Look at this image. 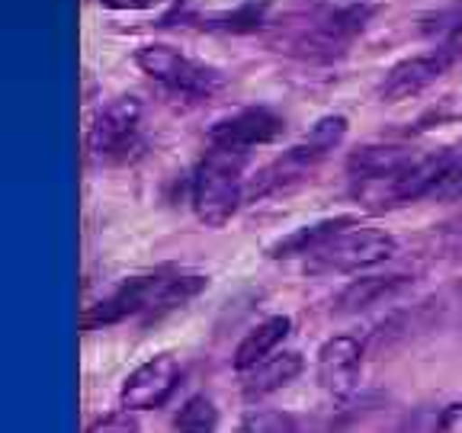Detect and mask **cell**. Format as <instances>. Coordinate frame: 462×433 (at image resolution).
Here are the masks:
<instances>
[{"instance_id":"cell-25","label":"cell","mask_w":462,"mask_h":433,"mask_svg":"<svg viewBox=\"0 0 462 433\" xmlns=\"http://www.w3.org/2000/svg\"><path fill=\"white\" fill-rule=\"evenodd\" d=\"M164 0H100V7L113 10V14H142V10L161 7Z\"/></svg>"},{"instance_id":"cell-4","label":"cell","mask_w":462,"mask_h":433,"mask_svg":"<svg viewBox=\"0 0 462 433\" xmlns=\"http://www.w3.org/2000/svg\"><path fill=\"white\" fill-rule=\"evenodd\" d=\"M135 65L142 74L161 84L167 94L180 100H209L225 90V74L218 68L196 61L187 51L173 49L164 42H144L135 49Z\"/></svg>"},{"instance_id":"cell-8","label":"cell","mask_w":462,"mask_h":433,"mask_svg":"<svg viewBox=\"0 0 462 433\" xmlns=\"http://www.w3.org/2000/svg\"><path fill=\"white\" fill-rule=\"evenodd\" d=\"M183 366L173 354H158L152 360H144L142 366H135L125 375L123 389H119V404L125 411H154L161 404H167V398L177 392L180 385Z\"/></svg>"},{"instance_id":"cell-21","label":"cell","mask_w":462,"mask_h":433,"mask_svg":"<svg viewBox=\"0 0 462 433\" xmlns=\"http://www.w3.org/2000/svg\"><path fill=\"white\" fill-rule=\"evenodd\" d=\"M424 32L427 36L443 39V42H453L456 36H462V0H453L449 7H443L433 16H427Z\"/></svg>"},{"instance_id":"cell-20","label":"cell","mask_w":462,"mask_h":433,"mask_svg":"<svg viewBox=\"0 0 462 433\" xmlns=\"http://www.w3.org/2000/svg\"><path fill=\"white\" fill-rule=\"evenodd\" d=\"M430 199L437 202H462V148H449L447 167L433 187Z\"/></svg>"},{"instance_id":"cell-7","label":"cell","mask_w":462,"mask_h":433,"mask_svg":"<svg viewBox=\"0 0 462 433\" xmlns=\"http://www.w3.org/2000/svg\"><path fill=\"white\" fill-rule=\"evenodd\" d=\"M282 132H286V119L276 109L245 106L238 113L218 119L206 135V142H209V148H222V152L251 154L260 144H273Z\"/></svg>"},{"instance_id":"cell-22","label":"cell","mask_w":462,"mask_h":433,"mask_svg":"<svg viewBox=\"0 0 462 433\" xmlns=\"http://www.w3.org/2000/svg\"><path fill=\"white\" fill-rule=\"evenodd\" d=\"M84 433H138V418L135 411H113V414H103L100 420L87 427Z\"/></svg>"},{"instance_id":"cell-1","label":"cell","mask_w":462,"mask_h":433,"mask_svg":"<svg viewBox=\"0 0 462 433\" xmlns=\"http://www.w3.org/2000/svg\"><path fill=\"white\" fill-rule=\"evenodd\" d=\"M346 129H350L346 115L340 113L321 115L296 144H289L273 164H267L257 173L251 196L254 199H263V196H280L289 193V189H296L299 183H305L318 167L325 164L328 154L337 152L340 144H344Z\"/></svg>"},{"instance_id":"cell-12","label":"cell","mask_w":462,"mask_h":433,"mask_svg":"<svg viewBox=\"0 0 462 433\" xmlns=\"http://www.w3.org/2000/svg\"><path fill=\"white\" fill-rule=\"evenodd\" d=\"M144 299H148V273L123 280L109 296H103L100 302H94V305H87L84 315H80V327H84V331H97V327L123 325L129 318L138 321L144 311Z\"/></svg>"},{"instance_id":"cell-15","label":"cell","mask_w":462,"mask_h":433,"mask_svg":"<svg viewBox=\"0 0 462 433\" xmlns=\"http://www.w3.org/2000/svg\"><path fill=\"white\" fill-rule=\"evenodd\" d=\"M305 369V360L302 354H276V356H267L263 363H257L254 369L245 373V382H241V395L247 401H260V398L273 395V392L286 389L289 382H296L299 375Z\"/></svg>"},{"instance_id":"cell-18","label":"cell","mask_w":462,"mask_h":433,"mask_svg":"<svg viewBox=\"0 0 462 433\" xmlns=\"http://www.w3.org/2000/svg\"><path fill=\"white\" fill-rule=\"evenodd\" d=\"M218 430V408L212 398L189 395L173 414V433H216Z\"/></svg>"},{"instance_id":"cell-11","label":"cell","mask_w":462,"mask_h":433,"mask_svg":"<svg viewBox=\"0 0 462 433\" xmlns=\"http://www.w3.org/2000/svg\"><path fill=\"white\" fill-rule=\"evenodd\" d=\"M209 286V276L193 273V270H154L148 273V299H144V311L138 318V325H158L167 315L180 311L189 305L202 289Z\"/></svg>"},{"instance_id":"cell-24","label":"cell","mask_w":462,"mask_h":433,"mask_svg":"<svg viewBox=\"0 0 462 433\" xmlns=\"http://www.w3.org/2000/svg\"><path fill=\"white\" fill-rule=\"evenodd\" d=\"M309 4L321 14H356L369 7V0H309Z\"/></svg>"},{"instance_id":"cell-2","label":"cell","mask_w":462,"mask_h":433,"mask_svg":"<svg viewBox=\"0 0 462 433\" xmlns=\"http://www.w3.org/2000/svg\"><path fill=\"white\" fill-rule=\"evenodd\" d=\"M251 154L209 148L189 177V202L202 225L225 228L245 202V167Z\"/></svg>"},{"instance_id":"cell-6","label":"cell","mask_w":462,"mask_h":433,"mask_svg":"<svg viewBox=\"0 0 462 433\" xmlns=\"http://www.w3.org/2000/svg\"><path fill=\"white\" fill-rule=\"evenodd\" d=\"M456 42H443L430 51H420V55L402 58L398 65H392L385 71L383 84H379V100L383 103H402L414 100L418 94H424L427 87H433L443 74H449V68L456 65Z\"/></svg>"},{"instance_id":"cell-23","label":"cell","mask_w":462,"mask_h":433,"mask_svg":"<svg viewBox=\"0 0 462 433\" xmlns=\"http://www.w3.org/2000/svg\"><path fill=\"white\" fill-rule=\"evenodd\" d=\"M433 433H462V398L443 408L440 418H437V427H433Z\"/></svg>"},{"instance_id":"cell-9","label":"cell","mask_w":462,"mask_h":433,"mask_svg":"<svg viewBox=\"0 0 462 433\" xmlns=\"http://www.w3.org/2000/svg\"><path fill=\"white\" fill-rule=\"evenodd\" d=\"M360 366H363V344L350 334H334L325 344L318 346L315 356V379L328 398L344 401L354 395L356 382H360Z\"/></svg>"},{"instance_id":"cell-13","label":"cell","mask_w":462,"mask_h":433,"mask_svg":"<svg viewBox=\"0 0 462 433\" xmlns=\"http://www.w3.org/2000/svg\"><path fill=\"white\" fill-rule=\"evenodd\" d=\"M360 218L354 216H334V218H318L311 225H302V228H292L289 235L276 238L273 244L267 247V253L273 260H289V257H311L321 247L328 244L331 238H337L340 231L356 225Z\"/></svg>"},{"instance_id":"cell-17","label":"cell","mask_w":462,"mask_h":433,"mask_svg":"<svg viewBox=\"0 0 462 433\" xmlns=\"http://www.w3.org/2000/svg\"><path fill=\"white\" fill-rule=\"evenodd\" d=\"M270 0H241L235 10H225V14H206V16H183V20H193L202 29H218V32H257L263 23H267Z\"/></svg>"},{"instance_id":"cell-19","label":"cell","mask_w":462,"mask_h":433,"mask_svg":"<svg viewBox=\"0 0 462 433\" xmlns=\"http://www.w3.org/2000/svg\"><path fill=\"white\" fill-rule=\"evenodd\" d=\"M238 433H299L296 418L289 411H276V408H251L241 418Z\"/></svg>"},{"instance_id":"cell-16","label":"cell","mask_w":462,"mask_h":433,"mask_svg":"<svg viewBox=\"0 0 462 433\" xmlns=\"http://www.w3.org/2000/svg\"><path fill=\"white\" fill-rule=\"evenodd\" d=\"M289 331H292V318L289 315L263 318V321H260L257 327H251V331L241 337V344L235 346V360H231L235 373L245 375L247 369H254L257 363H263L267 356H273V350L289 337Z\"/></svg>"},{"instance_id":"cell-3","label":"cell","mask_w":462,"mask_h":433,"mask_svg":"<svg viewBox=\"0 0 462 433\" xmlns=\"http://www.w3.org/2000/svg\"><path fill=\"white\" fill-rule=\"evenodd\" d=\"M144 103L135 94L113 97L87 125V154L103 167L132 164L144 152Z\"/></svg>"},{"instance_id":"cell-10","label":"cell","mask_w":462,"mask_h":433,"mask_svg":"<svg viewBox=\"0 0 462 433\" xmlns=\"http://www.w3.org/2000/svg\"><path fill=\"white\" fill-rule=\"evenodd\" d=\"M420 154L398 142H369L346 154V173L356 187H383L418 164Z\"/></svg>"},{"instance_id":"cell-14","label":"cell","mask_w":462,"mask_h":433,"mask_svg":"<svg viewBox=\"0 0 462 433\" xmlns=\"http://www.w3.org/2000/svg\"><path fill=\"white\" fill-rule=\"evenodd\" d=\"M411 286L408 276H360V280H350L340 289L334 311L337 315H360V311L373 309V305L392 302L395 296H402L404 289Z\"/></svg>"},{"instance_id":"cell-5","label":"cell","mask_w":462,"mask_h":433,"mask_svg":"<svg viewBox=\"0 0 462 433\" xmlns=\"http://www.w3.org/2000/svg\"><path fill=\"white\" fill-rule=\"evenodd\" d=\"M398 241L385 228H369V225H350L331 238L318 253L309 257V273H363L389 257H395Z\"/></svg>"}]
</instances>
